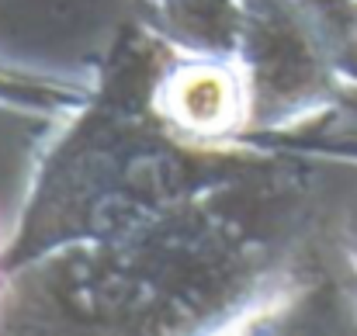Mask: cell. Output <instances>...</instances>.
<instances>
[{
    "mask_svg": "<svg viewBox=\"0 0 357 336\" xmlns=\"http://www.w3.org/2000/svg\"><path fill=\"white\" fill-rule=\"evenodd\" d=\"M305 236V188L278 163L21 281H38L49 305L87 333L236 336L312 291L319 264Z\"/></svg>",
    "mask_w": 357,
    "mask_h": 336,
    "instance_id": "6da1fadb",
    "label": "cell"
},
{
    "mask_svg": "<svg viewBox=\"0 0 357 336\" xmlns=\"http://www.w3.org/2000/svg\"><path fill=\"white\" fill-rule=\"evenodd\" d=\"M160 49L163 42L132 21L94 66L87 98L49 121L3 236V291L63 257L278 167L257 146L205 149L163 125L149 101Z\"/></svg>",
    "mask_w": 357,
    "mask_h": 336,
    "instance_id": "7a4b0ae2",
    "label": "cell"
},
{
    "mask_svg": "<svg viewBox=\"0 0 357 336\" xmlns=\"http://www.w3.org/2000/svg\"><path fill=\"white\" fill-rule=\"evenodd\" d=\"M236 63L250 91L253 139L319 121L354 87L347 38L323 0H250Z\"/></svg>",
    "mask_w": 357,
    "mask_h": 336,
    "instance_id": "3957f363",
    "label": "cell"
},
{
    "mask_svg": "<svg viewBox=\"0 0 357 336\" xmlns=\"http://www.w3.org/2000/svg\"><path fill=\"white\" fill-rule=\"evenodd\" d=\"M149 101L167 128L195 146H257L250 128V91L236 56H198L163 45L149 77Z\"/></svg>",
    "mask_w": 357,
    "mask_h": 336,
    "instance_id": "277c9868",
    "label": "cell"
},
{
    "mask_svg": "<svg viewBox=\"0 0 357 336\" xmlns=\"http://www.w3.org/2000/svg\"><path fill=\"white\" fill-rule=\"evenodd\" d=\"M250 0H139V24L174 52L236 56Z\"/></svg>",
    "mask_w": 357,
    "mask_h": 336,
    "instance_id": "5b68a950",
    "label": "cell"
},
{
    "mask_svg": "<svg viewBox=\"0 0 357 336\" xmlns=\"http://www.w3.org/2000/svg\"><path fill=\"white\" fill-rule=\"evenodd\" d=\"M91 84L94 66H56L0 45V114L49 125L56 114L87 98Z\"/></svg>",
    "mask_w": 357,
    "mask_h": 336,
    "instance_id": "8992f818",
    "label": "cell"
},
{
    "mask_svg": "<svg viewBox=\"0 0 357 336\" xmlns=\"http://www.w3.org/2000/svg\"><path fill=\"white\" fill-rule=\"evenodd\" d=\"M326 250H330V270L337 277L340 298L357 326V177L340 194V201L330 212L326 225Z\"/></svg>",
    "mask_w": 357,
    "mask_h": 336,
    "instance_id": "52a82bcc",
    "label": "cell"
},
{
    "mask_svg": "<svg viewBox=\"0 0 357 336\" xmlns=\"http://www.w3.org/2000/svg\"><path fill=\"white\" fill-rule=\"evenodd\" d=\"M0 302H3V239H0Z\"/></svg>",
    "mask_w": 357,
    "mask_h": 336,
    "instance_id": "ba28073f",
    "label": "cell"
},
{
    "mask_svg": "<svg viewBox=\"0 0 357 336\" xmlns=\"http://www.w3.org/2000/svg\"><path fill=\"white\" fill-rule=\"evenodd\" d=\"M340 3H347V7H354L357 10V0H340Z\"/></svg>",
    "mask_w": 357,
    "mask_h": 336,
    "instance_id": "9c48e42d",
    "label": "cell"
}]
</instances>
